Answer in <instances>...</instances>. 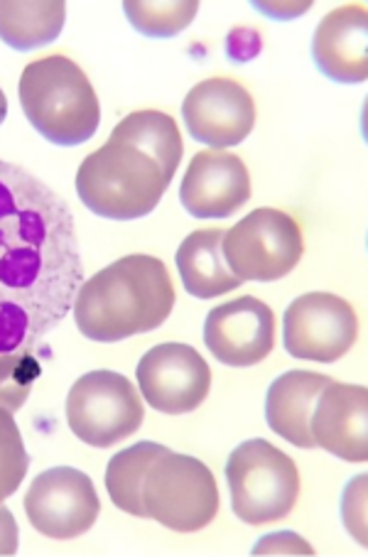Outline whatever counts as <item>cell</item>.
<instances>
[{
  "label": "cell",
  "mask_w": 368,
  "mask_h": 557,
  "mask_svg": "<svg viewBox=\"0 0 368 557\" xmlns=\"http://www.w3.org/2000/svg\"><path fill=\"white\" fill-rule=\"evenodd\" d=\"M82 283L72 209L33 172L0 160V354L40 347Z\"/></svg>",
  "instance_id": "6da1fadb"
},
{
  "label": "cell",
  "mask_w": 368,
  "mask_h": 557,
  "mask_svg": "<svg viewBox=\"0 0 368 557\" xmlns=\"http://www.w3.org/2000/svg\"><path fill=\"white\" fill-rule=\"evenodd\" d=\"M174 307V287L160 258L135 253L84 281L74 297V322L86 339L113 344L152 332Z\"/></svg>",
  "instance_id": "7a4b0ae2"
},
{
  "label": "cell",
  "mask_w": 368,
  "mask_h": 557,
  "mask_svg": "<svg viewBox=\"0 0 368 557\" xmlns=\"http://www.w3.org/2000/svg\"><path fill=\"white\" fill-rule=\"evenodd\" d=\"M17 96L30 126L54 146H82L99 131V96L89 76L70 57L50 54L27 64Z\"/></svg>",
  "instance_id": "3957f363"
},
{
  "label": "cell",
  "mask_w": 368,
  "mask_h": 557,
  "mask_svg": "<svg viewBox=\"0 0 368 557\" xmlns=\"http://www.w3.org/2000/svg\"><path fill=\"white\" fill-rule=\"evenodd\" d=\"M170 182L168 172L148 152L109 138L76 170V195L96 216L135 221L160 205Z\"/></svg>",
  "instance_id": "277c9868"
},
{
  "label": "cell",
  "mask_w": 368,
  "mask_h": 557,
  "mask_svg": "<svg viewBox=\"0 0 368 557\" xmlns=\"http://www.w3.org/2000/svg\"><path fill=\"white\" fill-rule=\"evenodd\" d=\"M226 484L238 521L263 525L290 516L299 498V472L293 457L256 437L229 455Z\"/></svg>",
  "instance_id": "5b68a950"
},
{
  "label": "cell",
  "mask_w": 368,
  "mask_h": 557,
  "mask_svg": "<svg viewBox=\"0 0 368 557\" xmlns=\"http://www.w3.org/2000/svg\"><path fill=\"white\" fill-rule=\"evenodd\" d=\"M143 504L170 531L197 533L219 513V486L201 459L164 449L143 479Z\"/></svg>",
  "instance_id": "8992f818"
},
{
  "label": "cell",
  "mask_w": 368,
  "mask_h": 557,
  "mask_svg": "<svg viewBox=\"0 0 368 557\" xmlns=\"http://www.w3.org/2000/svg\"><path fill=\"white\" fill-rule=\"evenodd\" d=\"M305 251L303 228L280 209H256L224 234L221 253L241 283H273L295 271Z\"/></svg>",
  "instance_id": "52a82bcc"
},
{
  "label": "cell",
  "mask_w": 368,
  "mask_h": 557,
  "mask_svg": "<svg viewBox=\"0 0 368 557\" xmlns=\"http://www.w3.org/2000/svg\"><path fill=\"white\" fill-rule=\"evenodd\" d=\"M145 420L143 396L115 371H89L66 396V422L84 445L113 447L135 435Z\"/></svg>",
  "instance_id": "ba28073f"
},
{
  "label": "cell",
  "mask_w": 368,
  "mask_h": 557,
  "mask_svg": "<svg viewBox=\"0 0 368 557\" xmlns=\"http://www.w3.org/2000/svg\"><path fill=\"white\" fill-rule=\"evenodd\" d=\"M358 317L344 297L307 293L287 305L283 314V344L290 357L334 363L354 347Z\"/></svg>",
  "instance_id": "9c48e42d"
},
{
  "label": "cell",
  "mask_w": 368,
  "mask_h": 557,
  "mask_svg": "<svg viewBox=\"0 0 368 557\" xmlns=\"http://www.w3.org/2000/svg\"><path fill=\"white\" fill-rule=\"evenodd\" d=\"M25 513L40 535L74 541L96 523L101 502L94 482L74 467H52L37 474L25 494Z\"/></svg>",
  "instance_id": "30bf717a"
},
{
  "label": "cell",
  "mask_w": 368,
  "mask_h": 557,
  "mask_svg": "<svg viewBox=\"0 0 368 557\" xmlns=\"http://www.w3.org/2000/svg\"><path fill=\"white\" fill-rule=\"evenodd\" d=\"M140 396L150 408L164 416H184L207 400L211 369L189 344H158L138 361L135 369Z\"/></svg>",
  "instance_id": "8fae6325"
},
{
  "label": "cell",
  "mask_w": 368,
  "mask_h": 557,
  "mask_svg": "<svg viewBox=\"0 0 368 557\" xmlns=\"http://www.w3.org/2000/svg\"><path fill=\"white\" fill-rule=\"evenodd\" d=\"M182 119L197 143L224 150L250 136L256 126V103L238 82L214 76L184 96Z\"/></svg>",
  "instance_id": "7c38bea8"
},
{
  "label": "cell",
  "mask_w": 368,
  "mask_h": 557,
  "mask_svg": "<svg viewBox=\"0 0 368 557\" xmlns=\"http://www.w3.org/2000/svg\"><path fill=\"white\" fill-rule=\"evenodd\" d=\"M205 344L224 367H256L275 347L273 310L254 295L219 305L207 314Z\"/></svg>",
  "instance_id": "4fadbf2b"
},
{
  "label": "cell",
  "mask_w": 368,
  "mask_h": 557,
  "mask_svg": "<svg viewBox=\"0 0 368 557\" xmlns=\"http://www.w3.org/2000/svg\"><path fill=\"white\" fill-rule=\"evenodd\" d=\"M250 199L244 160L226 150H201L182 177L180 201L195 219H229Z\"/></svg>",
  "instance_id": "5bb4252c"
},
{
  "label": "cell",
  "mask_w": 368,
  "mask_h": 557,
  "mask_svg": "<svg viewBox=\"0 0 368 557\" xmlns=\"http://www.w3.org/2000/svg\"><path fill=\"white\" fill-rule=\"evenodd\" d=\"M309 432L315 447L344 462L364 465L368 459V391L352 383H329L315 403Z\"/></svg>",
  "instance_id": "9a60e30c"
},
{
  "label": "cell",
  "mask_w": 368,
  "mask_h": 557,
  "mask_svg": "<svg viewBox=\"0 0 368 557\" xmlns=\"http://www.w3.org/2000/svg\"><path fill=\"white\" fill-rule=\"evenodd\" d=\"M368 13L364 5H344L317 25L312 57L317 70L336 84H364L368 76Z\"/></svg>",
  "instance_id": "2e32d148"
},
{
  "label": "cell",
  "mask_w": 368,
  "mask_h": 557,
  "mask_svg": "<svg viewBox=\"0 0 368 557\" xmlns=\"http://www.w3.org/2000/svg\"><path fill=\"white\" fill-rule=\"evenodd\" d=\"M332 379L315 371H287L278 376L266 393V420L278 437L303 449H312L309 432L312 408Z\"/></svg>",
  "instance_id": "e0dca14e"
},
{
  "label": "cell",
  "mask_w": 368,
  "mask_h": 557,
  "mask_svg": "<svg viewBox=\"0 0 368 557\" xmlns=\"http://www.w3.org/2000/svg\"><path fill=\"white\" fill-rule=\"evenodd\" d=\"M224 228H201L192 232L177 248L174 263H177L180 281L192 297L197 300H214L244 285L229 271L221 244H224Z\"/></svg>",
  "instance_id": "ac0fdd59"
},
{
  "label": "cell",
  "mask_w": 368,
  "mask_h": 557,
  "mask_svg": "<svg viewBox=\"0 0 368 557\" xmlns=\"http://www.w3.org/2000/svg\"><path fill=\"white\" fill-rule=\"evenodd\" d=\"M66 3L62 0H0V40L17 52L52 45L64 30Z\"/></svg>",
  "instance_id": "d6986e66"
},
{
  "label": "cell",
  "mask_w": 368,
  "mask_h": 557,
  "mask_svg": "<svg viewBox=\"0 0 368 557\" xmlns=\"http://www.w3.org/2000/svg\"><path fill=\"white\" fill-rule=\"evenodd\" d=\"M111 140L131 143V146L148 152L160 162V168L172 180L184 156V143L177 123L162 111H135L128 113L119 126L113 128Z\"/></svg>",
  "instance_id": "ffe728a7"
},
{
  "label": "cell",
  "mask_w": 368,
  "mask_h": 557,
  "mask_svg": "<svg viewBox=\"0 0 368 557\" xmlns=\"http://www.w3.org/2000/svg\"><path fill=\"white\" fill-rule=\"evenodd\" d=\"M164 449L168 447L158 442H138L111 457L106 467V492H109L113 506H119L128 516L148 518L143 504V479Z\"/></svg>",
  "instance_id": "44dd1931"
},
{
  "label": "cell",
  "mask_w": 368,
  "mask_h": 557,
  "mask_svg": "<svg viewBox=\"0 0 368 557\" xmlns=\"http://www.w3.org/2000/svg\"><path fill=\"white\" fill-rule=\"evenodd\" d=\"M123 13L128 23L145 37H174L187 30L199 13L197 0L184 3H145V0H125Z\"/></svg>",
  "instance_id": "7402d4cb"
},
{
  "label": "cell",
  "mask_w": 368,
  "mask_h": 557,
  "mask_svg": "<svg viewBox=\"0 0 368 557\" xmlns=\"http://www.w3.org/2000/svg\"><path fill=\"white\" fill-rule=\"evenodd\" d=\"M30 457H27L23 432L13 412L0 408V504L11 498L25 482Z\"/></svg>",
  "instance_id": "603a6c76"
},
{
  "label": "cell",
  "mask_w": 368,
  "mask_h": 557,
  "mask_svg": "<svg viewBox=\"0 0 368 557\" xmlns=\"http://www.w3.org/2000/svg\"><path fill=\"white\" fill-rule=\"evenodd\" d=\"M40 373V361L30 351L0 354V408L8 412L21 410Z\"/></svg>",
  "instance_id": "cb8c5ba5"
},
{
  "label": "cell",
  "mask_w": 368,
  "mask_h": 557,
  "mask_svg": "<svg viewBox=\"0 0 368 557\" xmlns=\"http://www.w3.org/2000/svg\"><path fill=\"white\" fill-rule=\"evenodd\" d=\"M254 555H315L312 545L297 533H268L254 545Z\"/></svg>",
  "instance_id": "d4e9b609"
},
{
  "label": "cell",
  "mask_w": 368,
  "mask_h": 557,
  "mask_svg": "<svg viewBox=\"0 0 368 557\" xmlns=\"http://www.w3.org/2000/svg\"><path fill=\"white\" fill-rule=\"evenodd\" d=\"M21 545V533H17L15 516L8 506L0 504V555H15Z\"/></svg>",
  "instance_id": "484cf974"
},
{
  "label": "cell",
  "mask_w": 368,
  "mask_h": 557,
  "mask_svg": "<svg viewBox=\"0 0 368 557\" xmlns=\"http://www.w3.org/2000/svg\"><path fill=\"white\" fill-rule=\"evenodd\" d=\"M254 8L273 17H295V15H303L309 8V3H278L275 8H268L266 3H254Z\"/></svg>",
  "instance_id": "4316f807"
},
{
  "label": "cell",
  "mask_w": 368,
  "mask_h": 557,
  "mask_svg": "<svg viewBox=\"0 0 368 557\" xmlns=\"http://www.w3.org/2000/svg\"><path fill=\"white\" fill-rule=\"evenodd\" d=\"M8 116V96L0 89V126H3V121Z\"/></svg>",
  "instance_id": "83f0119b"
}]
</instances>
